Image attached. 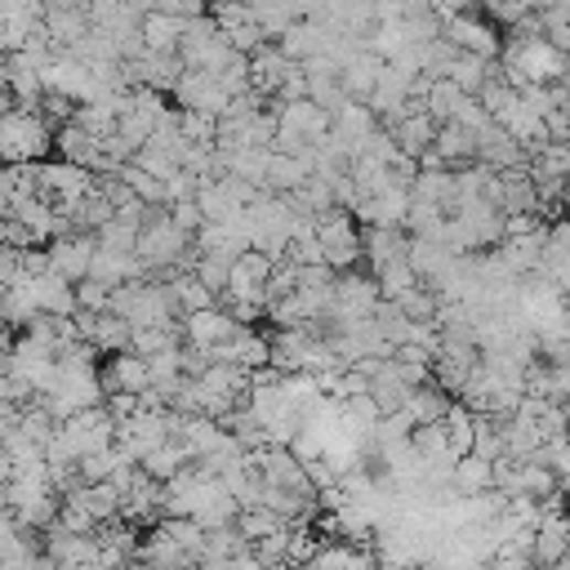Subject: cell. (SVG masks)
Instances as JSON below:
<instances>
[{
  "label": "cell",
  "mask_w": 570,
  "mask_h": 570,
  "mask_svg": "<svg viewBox=\"0 0 570 570\" xmlns=\"http://www.w3.org/2000/svg\"><path fill=\"white\" fill-rule=\"evenodd\" d=\"M54 152V126L41 111H23L14 107L6 121H0V165H41Z\"/></svg>",
  "instance_id": "6da1fadb"
},
{
  "label": "cell",
  "mask_w": 570,
  "mask_h": 570,
  "mask_svg": "<svg viewBox=\"0 0 570 570\" xmlns=\"http://www.w3.org/2000/svg\"><path fill=\"white\" fill-rule=\"evenodd\" d=\"M312 237H316V246H321L325 268H334V272H353V268L362 264V227H357V218H353L348 209H330V214H321L316 227H312Z\"/></svg>",
  "instance_id": "7a4b0ae2"
},
{
  "label": "cell",
  "mask_w": 570,
  "mask_h": 570,
  "mask_svg": "<svg viewBox=\"0 0 570 570\" xmlns=\"http://www.w3.org/2000/svg\"><path fill=\"white\" fill-rule=\"evenodd\" d=\"M58 437L67 441L72 460H80V454H98V450L117 445V423H111V415L103 406H89V410H76L72 419H63Z\"/></svg>",
  "instance_id": "3957f363"
},
{
  "label": "cell",
  "mask_w": 570,
  "mask_h": 570,
  "mask_svg": "<svg viewBox=\"0 0 570 570\" xmlns=\"http://www.w3.org/2000/svg\"><path fill=\"white\" fill-rule=\"evenodd\" d=\"M441 36H445L454 50H460V54H473V58H486V63H495L499 50H504L499 28L486 23L482 14H454V19H445Z\"/></svg>",
  "instance_id": "277c9868"
},
{
  "label": "cell",
  "mask_w": 570,
  "mask_h": 570,
  "mask_svg": "<svg viewBox=\"0 0 570 570\" xmlns=\"http://www.w3.org/2000/svg\"><path fill=\"white\" fill-rule=\"evenodd\" d=\"M94 237L89 233H72V237H58V241H50V272H58L63 281H85L89 277V259H94Z\"/></svg>",
  "instance_id": "5b68a950"
},
{
  "label": "cell",
  "mask_w": 570,
  "mask_h": 570,
  "mask_svg": "<svg viewBox=\"0 0 570 570\" xmlns=\"http://www.w3.org/2000/svg\"><path fill=\"white\" fill-rule=\"evenodd\" d=\"M98 384H103V397L111 392H143L152 379H148V357L139 353H117V357H107V366H98Z\"/></svg>",
  "instance_id": "8992f818"
},
{
  "label": "cell",
  "mask_w": 570,
  "mask_h": 570,
  "mask_svg": "<svg viewBox=\"0 0 570 570\" xmlns=\"http://www.w3.org/2000/svg\"><path fill=\"white\" fill-rule=\"evenodd\" d=\"M241 325L227 316L223 308H205V312H192V316H183V344H192V348H218V344H227Z\"/></svg>",
  "instance_id": "52a82bcc"
},
{
  "label": "cell",
  "mask_w": 570,
  "mask_h": 570,
  "mask_svg": "<svg viewBox=\"0 0 570 570\" xmlns=\"http://www.w3.org/2000/svg\"><path fill=\"white\" fill-rule=\"evenodd\" d=\"M406 250H410L406 227H362V259H366L370 277L379 268H388L392 259H406Z\"/></svg>",
  "instance_id": "ba28073f"
},
{
  "label": "cell",
  "mask_w": 570,
  "mask_h": 570,
  "mask_svg": "<svg viewBox=\"0 0 570 570\" xmlns=\"http://www.w3.org/2000/svg\"><path fill=\"white\" fill-rule=\"evenodd\" d=\"M89 277H94V281H103V286H111V290L126 286V281H148V272H143L139 255H126V250H103V246H94Z\"/></svg>",
  "instance_id": "9c48e42d"
},
{
  "label": "cell",
  "mask_w": 570,
  "mask_h": 570,
  "mask_svg": "<svg viewBox=\"0 0 570 570\" xmlns=\"http://www.w3.org/2000/svg\"><path fill=\"white\" fill-rule=\"evenodd\" d=\"M388 135H392V143H397V152H401V157H415V161H419V157L432 148V139H437V121L428 117L423 107H415L410 117H401Z\"/></svg>",
  "instance_id": "30bf717a"
},
{
  "label": "cell",
  "mask_w": 570,
  "mask_h": 570,
  "mask_svg": "<svg viewBox=\"0 0 570 570\" xmlns=\"http://www.w3.org/2000/svg\"><path fill=\"white\" fill-rule=\"evenodd\" d=\"M432 152L441 157V165H445V170H464V165H473V161H477V139H473L464 126L445 121V126H437Z\"/></svg>",
  "instance_id": "8fae6325"
},
{
  "label": "cell",
  "mask_w": 570,
  "mask_h": 570,
  "mask_svg": "<svg viewBox=\"0 0 570 570\" xmlns=\"http://www.w3.org/2000/svg\"><path fill=\"white\" fill-rule=\"evenodd\" d=\"M477 161H482V165H491V170L499 174V170H517V165H526V152H521V143H517L513 135H504L499 126H491V130H482V135H477Z\"/></svg>",
  "instance_id": "7c38bea8"
},
{
  "label": "cell",
  "mask_w": 570,
  "mask_h": 570,
  "mask_svg": "<svg viewBox=\"0 0 570 570\" xmlns=\"http://www.w3.org/2000/svg\"><path fill=\"white\" fill-rule=\"evenodd\" d=\"M28 286H32L36 312H45V316H72V312H76V294H72V281H63L58 272H41V277H28Z\"/></svg>",
  "instance_id": "4fadbf2b"
},
{
  "label": "cell",
  "mask_w": 570,
  "mask_h": 570,
  "mask_svg": "<svg viewBox=\"0 0 570 570\" xmlns=\"http://www.w3.org/2000/svg\"><path fill=\"white\" fill-rule=\"evenodd\" d=\"M379 58L375 54H353L348 63H344V72H338V89H344V98H353V103H366L370 94H375V85H379Z\"/></svg>",
  "instance_id": "5bb4252c"
},
{
  "label": "cell",
  "mask_w": 570,
  "mask_h": 570,
  "mask_svg": "<svg viewBox=\"0 0 570 570\" xmlns=\"http://www.w3.org/2000/svg\"><path fill=\"white\" fill-rule=\"evenodd\" d=\"M450 486L464 499L486 495V491H495V464L482 460V454H464V460H454V469H450Z\"/></svg>",
  "instance_id": "9a60e30c"
},
{
  "label": "cell",
  "mask_w": 570,
  "mask_h": 570,
  "mask_svg": "<svg viewBox=\"0 0 570 570\" xmlns=\"http://www.w3.org/2000/svg\"><path fill=\"white\" fill-rule=\"evenodd\" d=\"M450 406H454V397H450L445 388L423 384V388H415V392L406 397V410H401V415H406L415 428H428V423H441Z\"/></svg>",
  "instance_id": "2e32d148"
},
{
  "label": "cell",
  "mask_w": 570,
  "mask_h": 570,
  "mask_svg": "<svg viewBox=\"0 0 570 570\" xmlns=\"http://www.w3.org/2000/svg\"><path fill=\"white\" fill-rule=\"evenodd\" d=\"M139 36H143L148 54H179V41H183V19H170V14L152 10V14H143Z\"/></svg>",
  "instance_id": "e0dca14e"
},
{
  "label": "cell",
  "mask_w": 570,
  "mask_h": 570,
  "mask_svg": "<svg viewBox=\"0 0 570 570\" xmlns=\"http://www.w3.org/2000/svg\"><path fill=\"white\" fill-rule=\"evenodd\" d=\"M308 179H312V170H308L299 157L272 152V157H268V174H264V192H272V196H286V192H299Z\"/></svg>",
  "instance_id": "ac0fdd59"
},
{
  "label": "cell",
  "mask_w": 570,
  "mask_h": 570,
  "mask_svg": "<svg viewBox=\"0 0 570 570\" xmlns=\"http://www.w3.org/2000/svg\"><path fill=\"white\" fill-rule=\"evenodd\" d=\"M192 460H187V450L179 445V441H161L157 450H148L143 460H139V469H143V477H152V482H174L183 469H187Z\"/></svg>",
  "instance_id": "d6986e66"
},
{
  "label": "cell",
  "mask_w": 570,
  "mask_h": 570,
  "mask_svg": "<svg viewBox=\"0 0 570 570\" xmlns=\"http://www.w3.org/2000/svg\"><path fill=\"white\" fill-rule=\"evenodd\" d=\"M130 338H135V325L121 321L117 312H103V316L94 321V348H98V357L130 353Z\"/></svg>",
  "instance_id": "ffe728a7"
},
{
  "label": "cell",
  "mask_w": 570,
  "mask_h": 570,
  "mask_svg": "<svg viewBox=\"0 0 570 570\" xmlns=\"http://www.w3.org/2000/svg\"><path fill=\"white\" fill-rule=\"evenodd\" d=\"M441 428H445V441H450V454H454V460H464V454H473V432H477V415H473L469 406H460V401H454V406L445 410Z\"/></svg>",
  "instance_id": "44dd1931"
},
{
  "label": "cell",
  "mask_w": 570,
  "mask_h": 570,
  "mask_svg": "<svg viewBox=\"0 0 570 570\" xmlns=\"http://www.w3.org/2000/svg\"><path fill=\"white\" fill-rule=\"evenodd\" d=\"M469 94L454 85V80H445V76H437L432 85H428V94H423V111L437 121V126H445V121H454V111H460V103H464Z\"/></svg>",
  "instance_id": "7402d4cb"
},
{
  "label": "cell",
  "mask_w": 570,
  "mask_h": 570,
  "mask_svg": "<svg viewBox=\"0 0 570 570\" xmlns=\"http://www.w3.org/2000/svg\"><path fill=\"white\" fill-rule=\"evenodd\" d=\"M152 535H161V539L179 544V548H183L192 561H201V557H205V530H201L192 517H161Z\"/></svg>",
  "instance_id": "603a6c76"
},
{
  "label": "cell",
  "mask_w": 570,
  "mask_h": 570,
  "mask_svg": "<svg viewBox=\"0 0 570 570\" xmlns=\"http://www.w3.org/2000/svg\"><path fill=\"white\" fill-rule=\"evenodd\" d=\"M491 67H495V63H486V58L454 54V63L445 67V80H454L469 98H477V94H482V85H486V76H491Z\"/></svg>",
  "instance_id": "cb8c5ba5"
},
{
  "label": "cell",
  "mask_w": 570,
  "mask_h": 570,
  "mask_svg": "<svg viewBox=\"0 0 570 570\" xmlns=\"http://www.w3.org/2000/svg\"><path fill=\"white\" fill-rule=\"evenodd\" d=\"M170 290H174V299H179V312H183V316L205 312V308H218V299L196 281V272H174V277H170Z\"/></svg>",
  "instance_id": "d4e9b609"
},
{
  "label": "cell",
  "mask_w": 570,
  "mask_h": 570,
  "mask_svg": "<svg viewBox=\"0 0 570 570\" xmlns=\"http://www.w3.org/2000/svg\"><path fill=\"white\" fill-rule=\"evenodd\" d=\"M281 526H290V521H281L277 513H268V508H241L237 513V521H233V530L255 548V544H264L268 535H277Z\"/></svg>",
  "instance_id": "484cf974"
},
{
  "label": "cell",
  "mask_w": 570,
  "mask_h": 570,
  "mask_svg": "<svg viewBox=\"0 0 570 570\" xmlns=\"http://www.w3.org/2000/svg\"><path fill=\"white\" fill-rule=\"evenodd\" d=\"M72 121H76L80 130H89L94 139H111V135H117V107H111V98H103V103H80Z\"/></svg>",
  "instance_id": "4316f807"
},
{
  "label": "cell",
  "mask_w": 570,
  "mask_h": 570,
  "mask_svg": "<svg viewBox=\"0 0 570 570\" xmlns=\"http://www.w3.org/2000/svg\"><path fill=\"white\" fill-rule=\"evenodd\" d=\"M375 286H379V294H384V299H401L406 290H415V286H423V281L415 277V268H410L406 259H392L388 268H379V272H375Z\"/></svg>",
  "instance_id": "83f0119b"
},
{
  "label": "cell",
  "mask_w": 570,
  "mask_h": 570,
  "mask_svg": "<svg viewBox=\"0 0 570 570\" xmlns=\"http://www.w3.org/2000/svg\"><path fill=\"white\" fill-rule=\"evenodd\" d=\"M179 135H183V143H196V148H214V135H218V117H209V111H179Z\"/></svg>",
  "instance_id": "f1b7e54d"
},
{
  "label": "cell",
  "mask_w": 570,
  "mask_h": 570,
  "mask_svg": "<svg viewBox=\"0 0 570 570\" xmlns=\"http://www.w3.org/2000/svg\"><path fill=\"white\" fill-rule=\"evenodd\" d=\"M94 241H98L103 250H126V255H135L139 227H135V223H126V218H111V223H103L98 233H94Z\"/></svg>",
  "instance_id": "f546056e"
},
{
  "label": "cell",
  "mask_w": 570,
  "mask_h": 570,
  "mask_svg": "<svg viewBox=\"0 0 570 570\" xmlns=\"http://www.w3.org/2000/svg\"><path fill=\"white\" fill-rule=\"evenodd\" d=\"M388 303H397V312L406 321H432L437 316V294L428 286H415V290H406L401 299H388Z\"/></svg>",
  "instance_id": "4dcf8cb0"
},
{
  "label": "cell",
  "mask_w": 570,
  "mask_h": 570,
  "mask_svg": "<svg viewBox=\"0 0 570 570\" xmlns=\"http://www.w3.org/2000/svg\"><path fill=\"white\" fill-rule=\"evenodd\" d=\"M72 294H76V312H94V316H103L107 303H111V286H103V281H94V277L76 281Z\"/></svg>",
  "instance_id": "1f68e13d"
},
{
  "label": "cell",
  "mask_w": 570,
  "mask_h": 570,
  "mask_svg": "<svg viewBox=\"0 0 570 570\" xmlns=\"http://www.w3.org/2000/svg\"><path fill=\"white\" fill-rule=\"evenodd\" d=\"M227 268H233V264H223V259H209V255H201L192 272H196V281H201V286H205V290L218 299V294L227 290Z\"/></svg>",
  "instance_id": "d6a6232c"
},
{
  "label": "cell",
  "mask_w": 570,
  "mask_h": 570,
  "mask_svg": "<svg viewBox=\"0 0 570 570\" xmlns=\"http://www.w3.org/2000/svg\"><path fill=\"white\" fill-rule=\"evenodd\" d=\"M454 126H464V130L477 139V135H482V130H491L495 121H491V111H486L477 98H464V103H460V111H454Z\"/></svg>",
  "instance_id": "836d02e7"
},
{
  "label": "cell",
  "mask_w": 570,
  "mask_h": 570,
  "mask_svg": "<svg viewBox=\"0 0 570 570\" xmlns=\"http://www.w3.org/2000/svg\"><path fill=\"white\" fill-rule=\"evenodd\" d=\"M170 218H174V227H179L183 237H196L201 227H205V218H201L196 201H179V205H170Z\"/></svg>",
  "instance_id": "e575fe53"
},
{
  "label": "cell",
  "mask_w": 570,
  "mask_h": 570,
  "mask_svg": "<svg viewBox=\"0 0 570 570\" xmlns=\"http://www.w3.org/2000/svg\"><path fill=\"white\" fill-rule=\"evenodd\" d=\"M183 370H179V348H165V353H157V357H148V379L152 384H165V379H179Z\"/></svg>",
  "instance_id": "d590c367"
},
{
  "label": "cell",
  "mask_w": 570,
  "mask_h": 570,
  "mask_svg": "<svg viewBox=\"0 0 570 570\" xmlns=\"http://www.w3.org/2000/svg\"><path fill=\"white\" fill-rule=\"evenodd\" d=\"M103 410L111 415V423H126V419L139 415V397L135 392H111V397H103Z\"/></svg>",
  "instance_id": "8d00e7d4"
},
{
  "label": "cell",
  "mask_w": 570,
  "mask_h": 570,
  "mask_svg": "<svg viewBox=\"0 0 570 570\" xmlns=\"http://www.w3.org/2000/svg\"><path fill=\"white\" fill-rule=\"evenodd\" d=\"M544 130H548V139H552V143L570 148V107H552L548 117H544Z\"/></svg>",
  "instance_id": "74e56055"
},
{
  "label": "cell",
  "mask_w": 570,
  "mask_h": 570,
  "mask_svg": "<svg viewBox=\"0 0 570 570\" xmlns=\"http://www.w3.org/2000/svg\"><path fill=\"white\" fill-rule=\"evenodd\" d=\"M561 415H566V437H570V401H561Z\"/></svg>",
  "instance_id": "f35d334b"
},
{
  "label": "cell",
  "mask_w": 570,
  "mask_h": 570,
  "mask_svg": "<svg viewBox=\"0 0 570 570\" xmlns=\"http://www.w3.org/2000/svg\"><path fill=\"white\" fill-rule=\"evenodd\" d=\"M6 80H10V76H6V58H0V94H6Z\"/></svg>",
  "instance_id": "ab89813d"
},
{
  "label": "cell",
  "mask_w": 570,
  "mask_h": 570,
  "mask_svg": "<svg viewBox=\"0 0 570 570\" xmlns=\"http://www.w3.org/2000/svg\"><path fill=\"white\" fill-rule=\"evenodd\" d=\"M0 508H6V495H0Z\"/></svg>",
  "instance_id": "60d3db41"
}]
</instances>
